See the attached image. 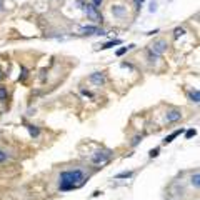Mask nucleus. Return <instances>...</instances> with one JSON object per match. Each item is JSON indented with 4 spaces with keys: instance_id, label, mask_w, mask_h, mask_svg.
<instances>
[{
    "instance_id": "nucleus-1",
    "label": "nucleus",
    "mask_w": 200,
    "mask_h": 200,
    "mask_svg": "<svg viewBox=\"0 0 200 200\" xmlns=\"http://www.w3.org/2000/svg\"><path fill=\"white\" fill-rule=\"evenodd\" d=\"M87 180V175L84 173L82 170H65L60 173V185L58 189L62 192H67V190H74V189H78L82 187Z\"/></svg>"
},
{
    "instance_id": "nucleus-2",
    "label": "nucleus",
    "mask_w": 200,
    "mask_h": 200,
    "mask_svg": "<svg viewBox=\"0 0 200 200\" xmlns=\"http://www.w3.org/2000/svg\"><path fill=\"white\" fill-rule=\"evenodd\" d=\"M110 157H112V150H108V148H104V150H97L94 155H92V162L94 163H105L107 160H110Z\"/></svg>"
},
{
    "instance_id": "nucleus-3",
    "label": "nucleus",
    "mask_w": 200,
    "mask_h": 200,
    "mask_svg": "<svg viewBox=\"0 0 200 200\" xmlns=\"http://www.w3.org/2000/svg\"><path fill=\"white\" fill-rule=\"evenodd\" d=\"M167 47H169L167 40H162V38H160V40H155V42H153L152 45H150V52L160 57V55H162L163 52L167 50Z\"/></svg>"
},
{
    "instance_id": "nucleus-4",
    "label": "nucleus",
    "mask_w": 200,
    "mask_h": 200,
    "mask_svg": "<svg viewBox=\"0 0 200 200\" xmlns=\"http://www.w3.org/2000/svg\"><path fill=\"white\" fill-rule=\"evenodd\" d=\"M88 80H90L94 85L100 87V85H104V84H105V74H104V72H94V74H90Z\"/></svg>"
},
{
    "instance_id": "nucleus-5",
    "label": "nucleus",
    "mask_w": 200,
    "mask_h": 200,
    "mask_svg": "<svg viewBox=\"0 0 200 200\" xmlns=\"http://www.w3.org/2000/svg\"><path fill=\"white\" fill-rule=\"evenodd\" d=\"M180 118H182V112H180V110H177V108L169 110V112L165 114V122H167V124L177 122V120H180Z\"/></svg>"
},
{
    "instance_id": "nucleus-6",
    "label": "nucleus",
    "mask_w": 200,
    "mask_h": 200,
    "mask_svg": "<svg viewBox=\"0 0 200 200\" xmlns=\"http://www.w3.org/2000/svg\"><path fill=\"white\" fill-rule=\"evenodd\" d=\"M84 10H85V13L88 15V17H90V19L100 20V22H102V15H98V12H97V7H94L92 3L85 5V7H84Z\"/></svg>"
},
{
    "instance_id": "nucleus-7",
    "label": "nucleus",
    "mask_w": 200,
    "mask_h": 200,
    "mask_svg": "<svg viewBox=\"0 0 200 200\" xmlns=\"http://www.w3.org/2000/svg\"><path fill=\"white\" fill-rule=\"evenodd\" d=\"M98 29H97L95 25H88V27H82L80 29V33L82 35H92V33H97Z\"/></svg>"
},
{
    "instance_id": "nucleus-8",
    "label": "nucleus",
    "mask_w": 200,
    "mask_h": 200,
    "mask_svg": "<svg viewBox=\"0 0 200 200\" xmlns=\"http://www.w3.org/2000/svg\"><path fill=\"white\" fill-rule=\"evenodd\" d=\"M183 132V130H175V132H172L170 135H169V137H165V138H163V145H167V143H170V142H173V138H177V137H179V135H180V133Z\"/></svg>"
},
{
    "instance_id": "nucleus-9",
    "label": "nucleus",
    "mask_w": 200,
    "mask_h": 200,
    "mask_svg": "<svg viewBox=\"0 0 200 200\" xmlns=\"http://www.w3.org/2000/svg\"><path fill=\"white\" fill-rule=\"evenodd\" d=\"M189 100L190 102H193V104H199L200 102V92L195 88V90H192V92H189Z\"/></svg>"
},
{
    "instance_id": "nucleus-10",
    "label": "nucleus",
    "mask_w": 200,
    "mask_h": 200,
    "mask_svg": "<svg viewBox=\"0 0 200 200\" xmlns=\"http://www.w3.org/2000/svg\"><path fill=\"white\" fill-rule=\"evenodd\" d=\"M112 12H114L115 17H122V15H125V7H122V5H115V7H112Z\"/></svg>"
},
{
    "instance_id": "nucleus-11",
    "label": "nucleus",
    "mask_w": 200,
    "mask_h": 200,
    "mask_svg": "<svg viewBox=\"0 0 200 200\" xmlns=\"http://www.w3.org/2000/svg\"><path fill=\"white\" fill-rule=\"evenodd\" d=\"M120 43H122V40H120V38H117V40H110V42L104 43L100 48H102V50H107V48H112V47H115V45H120Z\"/></svg>"
},
{
    "instance_id": "nucleus-12",
    "label": "nucleus",
    "mask_w": 200,
    "mask_h": 200,
    "mask_svg": "<svg viewBox=\"0 0 200 200\" xmlns=\"http://www.w3.org/2000/svg\"><path fill=\"white\" fill-rule=\"evenodd\" d=\"M133 47H135V45H133V43H130V45H127V47H122V48H118V50H117L115 54H117V57H122L124 54H127L128 50H132Z\"/></svg>"
},
{
    "instance_id": "nucleus-13",
    "label": "nucleus",
    "mask_w": 200,
    "mask_h": 200,
    "mask_svg": "<svg viewBox=\"0 0 200 200\" xmlns=\"http://www.w3.org/2000/svg\"><path fill=\"white\" fill-rule=\"evenodd\" d=\"M200 175H199V172H195L193 175H192V185L195 187V189H199V185H200Z\"/></svg>"
},
{
    "instance_id": "nucleus-14",
    "label": "nucleus",
    "mask_w": 200,
    "mask_h": 200,
    "mask_svg": "<svg viewBox=\"0 0 200 200\" xmlns=\"http://www.w3.org/2000/svg\"><path fill=\"white\" fill-rule=\"evenodd\" d=\"M27 128H29V132H30V135H32V137H38V135H40V130H38L35 125H29Z\"/></svg>"
},
{
    "instance_id": "nucleus-15",
    "label": "nucleus",
    "mask_w": 200,
    "mask_h": 200,
    "mask_svg": "<svg viewBox=\"0 0 200 200\" xmlns=\"http://www.w3.org/2000/svg\"><path fill=\"white\" fill-rule=\"evenodd\" d=\"M9 159H10L9 153L5 152V150H2V148H0V163H5Z\"/></svg>"
},
{
    "instance_id": "nucleus-16",
    "label": "nucleus",
    "mask_w": 200,
    "mask_h": 200,
    "mask_svg": "<svg viewBox=\"0 0 200 200\" xmlns=\"http://www.w3.org/2000/svg\"><path fill=\"white\" fill-rule=\"evenodd\" d=\"M182 35H185V29H182V27H177V29L173 30V37H175V38L182 37Z\"/></svg>"
},
{
    "instance_id": "nucleus-17",
    "label": "nucleus",
    "mask_w": 200,
    "mask_h": 200,
    "mask_svg": "<svg viewBox=\"0 0 200 200\" xmlns=\"http://www.w3.org/2000/svg\"><path fill=\"white\" fill-rule=\"evenodd\" d=\"M197 135V130L195 128H189L187 132H185V138H192V137H195Z\"/></svg>"
},
{
    "instance_id": "nucleus-18",
    "label": "nucleus",
    "mask_w": 200,
    "mask_h": 200,
    "mask_svg": "<svg viewBox=\"0 0 200 200\" xmlns=\"http://www.w3.org/2000/svg\"><path fill=\"white\" fill-rule=\"evenodd\" d=\"M128 177H132V172H122V173L115 175V179H128Z\"/></svg>"
},
{
    "instance_id": "nucleus-19",
    "label": "nucleus",
    "mask_w": 200,
    "mask_h": 200,
    "mask_svg": "<svg viewBox=\"0 0 200 200\" xmlns=\"http://www.w3.org/2000/svg\"><path fill=\"white\" fill-rule=\"evenodd\" d=\"M0 100H7V88L5 87H0Z\"/></svg>"
},
{
    "instance_id": "nucleus-20",
    "label": "nucleus",
    "mask_w": 200,
    "mask_h": 200,
    "mask_svg": "<svg viewBox=\"0 0 200 200\" xmlns=\"http://www.w3.org/2000/svg\"><path fill=\"white\" fill-rule=\"evenodd\" d=\"M142 142V135H135L132 140V147H135V145H138V143Z\"/></svg>"
},
{
    "instance_id": "nucleus-21",
    "label": "nucleus",
    "mask_w": 200,
    "mask_h": 200,
    "mask_svg": "<svg viewBox=\"0 0 200 200\" xmlns=\"http://www.w3.org/2000/svg\"><path fill=\"white\" fill-rule=\"evenodd\" d=\"M157 58H159V55H155V54H152V52L148 50V60H150V62H155Z\"/></svg>"
},
{
    "instance_id": "nucleus-22",
    "label": "nucleus",
    "mask_w": 200,
    "mask_h": 200,
    "mask_svg": "<svg viewBox=\"0 0 200 200\" xmlns=\"http://www.w3.org/2000/svg\"><path fill=\"white\" fill-rule=\"evenodd\" d=\"M148 155H150V159H155V157L159 155V148H152V150H150V153H148Z\"/></svg>"
},
{
    "instance_id": "nucleus-23",
    "label": "nucleus",
    "mask_w": 200,
    "mask_h": 200,
    "mask_svg": "<svg viewBox=\"0 0 200 200\" xmlns=\"http://www.w3.org/2000/svg\"><path fill=\"white\" fill-rule=\"evenodd\" d=\"M148 10H150V12H157V2H152V3H150V7H148Z\"/></svg>"
},
{
    "instance_id": "nucleus-24",
    "label": "nucleus",
    "mask_w": 200,
    "mask_h": 200,
    "mask_svg": "<svg viewBox=\"0 0 200 200\" xmlns=\"http://www.w3.org/2000/svg\"><path fill=\"white\" fill-rule=\"evenodd\" d=\"M102 2H104V0H92V5H94V7H97V9H98V7L102 5Z\"/></svg>"
},
{
    "instance_id": "nucleus-25",
    "label": "nucleus",
    "mask_w": 200,
    "mask_h": 200,
    "mask_svg": "<svg viewBox=\"0 0 200 200\" xmlns=\"http://www.w3.org/2000/svg\"><path fill=\"white\" fill-rule=\"evenodd\" d=\"M2 78H3V74H2V70H0V80H2Z\"/></svg>"
},
{
    "instance_id": "nucleus-26",
    "label": "nucleus",
    "mask_w": 200,
    "mask_h": 200,
    "mask_svg": "<svg viewBox=\"0 0 200 200\" xmlns=\"http://www.w3.org/2000/svg\"><path fill=\"white\" fill-rule=\"evenodd\" d=\"M142 2H143V0H137V3H142Z\"/></svg>"
}]
</instances>
